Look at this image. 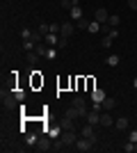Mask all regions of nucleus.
<instances>
[{"mask_svg": "<svg viewBox=\"0 0 137 153\" xmlns=\"http://www.w3.org/2000/svg\"><path fill=\"white\" fill-rule=\"evenodd\" d=\"M114 105H117V101H114V98H105V101L101 103V108H103V110H112Z\"/></svg>", "mask_w": 137, "mask_h": 153, "instance_id": "4468645a", "label": "nucleus"}, {"mask_svg": "<svg viewBox=\"0 0 137 153\" xmlns=\"http://www.w3.org/2000/svg\"><path fill=\"white\" fill-rule=\"evenodd\" d=\"M14 98H16V101H25V91H23V89H16V91H14Z\"/></svg>", "mask_w": 137, "mask_h": 153, "instance_id": "4be33fe9", "label": "nucleus"}, {"mask_svg": "<svg viewBox=\"0 0 137 153\" xmlns=\"http://www.w3.org/2000/svg\"><path fill=\"white\" fill-rule=\"evenodd\" d=\"M101 108H94L91 112H87V123H91V126H96V123H101V112H98Z\"/></svg>", "mask_w": 137, "mask_h": 153, "instance_id": "39448f33", "label": "nucleus"}, {"mask_svg": "<svg viewBox=\"0 0 137 153\" xmlns=\"http://www.w3.org/2000/svg\"><path fill=\"white\" fill-rule=\"evenodd\" d=\"M114 128H117V130H128V119H126V117H121V119H117V123H114Z\"/></svg>", "mask_w": 137, "mask_h": 153, "instance_id": "f8f14e48", "label": "nucleus"}, {"mask_svg": "<svg viewBox=\"0 0 137 153\" xmlns=\"http://www.w3.org/2000/svg\"><path fill=\"white\" fill-rule=\"evenodd\" d=\"M107 23H110V27H117L119 23H121V16H117V14H112V16H110V21H107Z\"/></svg>", "mask_w": 137, "mask_h": 153, "instance_id": "2eb2a0df", "label": "nucleus"}, {"mask_svg": "<svg viewBox=\"0 0 137 153\" xmlns=\"http://www.w3.org/2000/svg\"><path fill=\"white\" fill-rule=\"evenodd\" d=\"M37 59H39V53H37V51H30V53H27V62H30V64H34Z\"/></svg>", "mask_w": 137, "mask_h": 153, "instance_id": "6ab92c4d", "label": "nucleus"}, {"mask_svg": "<svg viewBox=\"0 0 137 153\" xmlns=\"http://www.w3.org/2000/svg\"><path fill=\"white\" fill-rule=\"evenodd\" d=\"M69 16H71L73 21H78V19H82V9H80V5L71 7V9H69Z\"/></svg>", "mask_w": 137, "mask_h": 153, "instance_id": "9b49d317", "label": "nucleus"}, {"mask_svg": "<svg viewBox=\"0 0 137 153\" xmlns=\"http://www.w3.org/2000/svg\"><path fill=\"white\" fill-rule=\"evenodd\" d=\"M21 37H23V41H27V39H32V32H30V30H23V32H21Z\"/></svg>", "mask_w": 137, "mask_h": 153, "instance_id": "c85d7f7f", "label": "nucleus"}, {"mask_svg": "<svg viewBox=\"0 0 137 153\" xmlns=\"http://www.w3.org/2000/svg\"><path fill=\"white\" fill-rule=\"evenodd\" d=\"M128 7H130L133 12H137V0H128Z\"/></svg>", "mask_w": 137, "mask_h": 153, "instance_id": "473e14b6", "label": "nucleus"}, {"mask_svg": "<svg viewBox=\"0 0 137 153\" xmlns=\"http://www.w3.org/2000/svg\"><path fill=\"white\" fill-rule=\"evenodd\" d=\"M34 51L39 53V55H44V57H46V55H48V46H46V44H37V48H34Z\"/></svg>", "mask_w": 137, "mask_h": 153, "instance_id": "a211bd4d", "label": "nucleus"}, {"mask_svg": "<svg viewBox=\"0 0 137 153\" xmlns=\"http://www.w3.org/2000/svg\"><path fill=\"white\" fill-rule=\"evenodd\" d=\"M27 144H37V137H34V135H27Z\"/></svg>", "mask_w": 137, "mask_h": 153, "instance_id": "f704fd0d", "label": "nucleus"}, {"mask_svg": "<svg viewBox=\"0 0 137 153\" xmlns=\"http://www.w3.org/2000/svg\"><path fill=\"white\" fill-rule=\"evenodd\" d=\"M73 105H76V108H85V98H82V96H76V98H73Z\"/></svg>", "mask_w": 137, "mask_h": 153, "instance_id": "5701e85b", "label": "nucleus"}, {"mask_svg": "<svg viewBox=\"0 0 137 153\" xmlns=\"http://www.w3.org/2000/svg\"><path fill=\"white\" fill-rule=\"evenodd\" d=\"M66 44H69V39H66V37H59V41H57L59 48H66Z\"/></svg>", "mask_w": 137, "mask_h": 153, "instance_id": "c756f323", "label": "nucleus"}, {"mask_svg": "<svg viewBox=\"0 0 137 153\" xmlns=\"http://www.w3.org/2000/svg\"><path fill=\"white\" fill-rule=\"evenodd\" d=\"M59 27H62V25H57V23H50V32H55V34L59 32Z\"/></svg>", "mask_w": 137, "mask_h": 153, "instance_id": "72a5a7b5", "label": "nucleus"}, {"mask_svg": "<svg viewBox=\"0 0 137 153\" xmlns=\"http://www.w3.org/2000/svg\"><path fill=\"white\" fill-rule=\"evenodd\" d=\"M32 85H34V87H39V85H44V78H41L39 73H37V71H34V76H32Z\"/></svg>", "mask_w": 137, "mask_h": 153, "instance_id": "aec40b11", "label": "nucleus"}, {"mask_svg": "<svg viewBox=\"0 0 137 153\" xmlns=\"http://www.w3.org/2000/svg\"><path fill=\"white\" fill-rule=\"evenodd\" d=\"M48 135H50V137H59V135H62V128H53V130H48Z\"/></svg>", "mask_w": 137, "mask_h": 153, "instance_id": "cd10ccee", "label": "nucleus"}, {"mask_svg": "<svg viewBox=\"0 0 137 153\" xmlns=\"http://www.w3.org/2000/svg\"><path fill=\"white\" fill-rule=\"evenodd\" d=\"M107 64H110V66H117V64H119V57H117V55H110V57H107Z\"/></svg>", "mask_w": 137, "mask_h": 153, "instance_id": "a878e982", "label": "nucleus"}, {"mask_svg": "<svg viewBox=\"0 0 137 153\" xmlns=\"http://www.w3.org/2000/svg\"><path fill=\"white\" fill-rule=\"evenodd\" d=\"M76 25H78L80 30H89V21H87V19H78V21H76Z\"/></svg>", "mask_w": 137, "mask_h": 153, "instance_id": "dca6fc26", "label": "nucleus"}, {"mask_svg": "<svg viewBox=\"0 0 137 153\" xmlns=\"http://www.w3.org/2000/svg\"><path fill=\"white\" fill-rule=\"evenodd\" d=\"M87 87H89V91L96 89V87H94V78H87Z\"/></svg>", "mask_w": 137, "mask_h": 153, "instance_id": "2f4dec72", "label": "nucleus"}, {"mask_svg": "<svg viewBox=\"0 0 137 153\" xmlns=\"http://www.w3.org/2000/svg\"><path fill=\"white\" fill-rule=\"evenodd\" d=\"M73 32H76V23H71V21H66V23H62V27H59V34L62 37H73Z\"/></svg>", "mask_w": 137, "mask_h": 153, "instance_id": "7ed1b4c3", "label": "nucleus"}, {"mask_svg": "<svg viewBox=\"0 0 137 153\" xmlns=\"http://www.w3.org/2000/svg\"><path fill=\"white\" fill-rule=\"evenodd\" d=\"M39 32H41V34L46 37V34L50 32V25H46V23H41V25H39Z\"/></svg>", "mask_w": 137, "mask_h": 153, "instance_id": "bb28decb", "label": "nucleus"}, {"mask_svg": "<svg viewBox=\"0 0 137 153\" xmlns=\"http://www.w3.org/2000/svg\"><path fill=\"white\" fill-rule=\"evenodd\" d=\"M91 98H94V103H98V105H101V103H103L107 96H105L103 89H94V91H91Z\"/></svg>", "mask_w": 137, "mask_h": 153, "instance_id": "1a4fd4ad", "label": "nucleus"}, {"mask_svg": "<svg viewBox=\"0 0 137 153\" xmlns=\"http://www.w3.org/2000/svg\"><path fill=\"white\" fill-rule=\"evenodd\" d=\"M135 87H137V78H135Z\"/></svg>", "mask_w": 137, "mask_h": 153, "instance_id": "e433bc0d", "label": "nucleus"}, {"mask_svg": "<svg viewBox=\"0 0 137 153\" xmlns=\"http://www.w3.org/2000/svg\"><path fill=\"white\" fill-rule=\"evenodd\" d=\"M76 142H78L76 130H62V135H59V144H62V146H71Z\"/></svg>", "mask_w": 137, "mask_h": 153, "instance_id": "f257e3e1", "label": "nucleus"}, {"mask_svg": "<svg viewBox=\"0 0 137 153\" xmlns=\"http://www.w3.org/2000/svg\"><path fill=\"white\" fill-rule=\"evenodd\" d=\"M112 41H114V37H112V34H105V37L101 39V48H110Z\"/></svg>", "mask_w": 137, "mask_h": 153, "instance_id": "ddd939ff", "label": "nucleus"}, {"mask_svg": "<svg viewBox=\"0 0 137 153\" xmlns=\"http://www.w3.org/2000/svg\"><path fill=\"white\" fill-rule=\"evenodd\" d=\"M59 128H62V130H76V126H73V119L64 117V119L59 121Z\"/></svg>", "mask_w": 137, "mask_h": 153, "instance_id": "9d476101", "label": "nucleus"}, {"mask_svg": "<svg viewBox=\"0 0 137 153\" xmlns=\"http://www.w3.org/2000/svg\"><path fill=\"white\" fill-rule=\"evenodd\" d=\"M94 19H96L98 23H107V21H110V14H107V9H103V7H101V9H96Z\"/></svg>", "mask_w": 137, "mask_h": 153, "instance_id": "423d86ee", "label": "nucleus"}, {"mask_svg": "<svg viewBox=\"0 0 137 153\" xmlns=\"http://www.w3.org/2000/svg\"><path fill=\"white\" fill-rule=\"evenodd\" d=\"M55 55H57V53H55V48H50V46H48V55H46V57H48V59H55Z\"/></svg>", "mask_w": 137, "mask_h": 153, "instance_id": "7c9ffc66", "label": "nucleus"}, {"mask_svg": "<svg viewBox=\"0 0 137 153\" xmlns=\"http://www.w3.org/2000/svg\"><path fill=\"white\" fill-rule=\"evenodd\" d=\"M23 46H25V51L30 53V51H34V48H37V46H34V41L32 39H27V41H23Z\"/></svg>", "mask_w": 137, "mask_h": 153, "instance_id": "393cba45", "label": "nucleus"}, {"mask_svg": "<svg viewBox=\"0 0 137 153\" xmlns=\"http://www.w3.org/2000/svg\"><path fill=\"white\" fill-rule=\"evenodd\" d=\"M80 135H82V137H87V140H91L94 144H96V133H94V126H91V123H87V126L80 128Z\"/></svg>", "mask_w": 137, "mask_h": 153, "instance_id": "20e7f679", "label": "nucleus"}, {"mask_svg": "<svg viewBox=\"0 0 137 153\" xmlns=\"http://www.w3.org/2000/svg\"><path fill=\"white\" fill-rule=\"evenodd\" d=\"M44 41H46V46H50V48H55V46H57V41H59V37L55 34V32H48V34L44 37Z\"/></svg>", "mask_w": 137, "mask_h": 153, "instance_id": "0eeeda50", "label": "nucleus"}, {"mask_svg": "<svg viewBox=\"0 0 137 153\" xmlns=\"http://www.w3.org/2000/svg\"><path fill=\"white\" fill-rule=\"evenodd\" d=\"M130 142H135V144H137V130H133V133H130Z\"/></svg>", "mask_w": 137, "mask_h": 153, "instance_id": "c9c22d12", "label": "nucleus"}, {"mask_svg": "<svg viewBox=\"0 0 137 153\" xmlns=\"http://www.w3.org/2000/svg\"><path fill=\"white\" fill-rule=\"evenodd\" d=\"M59 5L64 9H71V7H76V0H59Z\"/></svg>", "mask_w": 137, "mask_h": 153, "instance_id": "412c9836", "label": "nucleus"}, {"mask_svg": "<svg viewBox=\"0 0 137 153\" xmlns=\"http://www.w3.org/2000/svg\"><path fill=\"white\" fill-rule=\"evenodd\" d=\"M73 146L78 149V151L87 153V151H91V149L96 146V144H94V142H91V140H87V137H82V140H78V142H76V144H73Z\"/></svg>", "mask_w": 137, "mask_h": 153, "instance_id": "f03ea898", "label": "nucleus"}, {"mask_svg": "<svg viewBox=\"0 0 137 153\" xmlns=\"http://www.w3.org/2000/svg\"><path fill=\"white\" fill-rule=\"evenodd\" d=\"M89 32H94V34H96V32H101V23H98V21L89 23Z\"/></svg>", "mask_w": 137, "mask_h": 153, "instance_id": "b1692460", "label": "nucleus"}, {"mask_svg": "<svg viewBox=\"0 0 137 153\" xmlns=\"http://www.w3.org/2000/svg\"><path fill=\"white\" fill-rule=\"evenodd\" d=\"M101 126H112V117L105 112V114H101Z\"/></svg>", "mask_w": 137, "mask_h": 153, "instance_id": "f3484780", "label": "nucleus"}, {"mask_svg": "<svg viewBox=\"0 0 137 153\" xmlns=\"http://www.w3.org/2000/svg\"><path fill=\"white\" fill-rule=\"evenodd\" d=\"M48 137H50V135H48ZM48 137H41L34 149H37V151H48V149H50V140H48Z\"/></svg>", "mask_w": 137, "mask_h": 153, "instance_id": "6e6552de", "label": "nucleus"}]
</instances>
